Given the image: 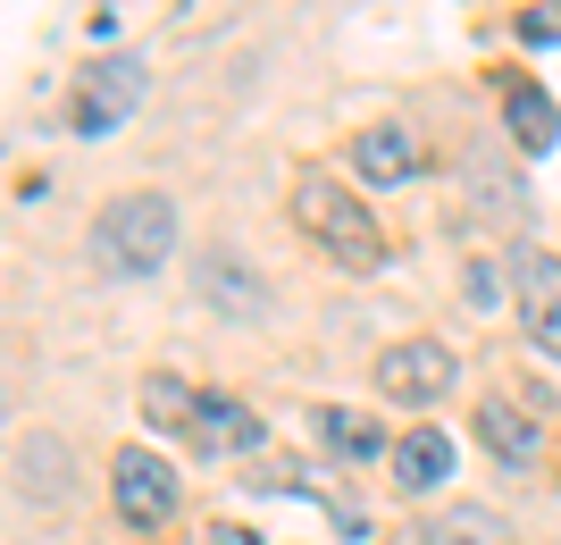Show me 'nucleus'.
Wrapping results in <instances>:
<instances>
[{
	"instance_id": "nucleus-1",
	"label": "nucleus",
	"mask_w": 561,
	"mask_h": 545,
	"mask_svg": "<svg viewBox=\"0 0 561 545\" xmlns=\"http://www.w3.org/2000/svg\"><path fill=\"white\" fill-rule=\"evenodd\" d=\"M294 218H302V236L328 243L344 269H377L386 261V236H377L369 202H360L352 185H335L328 168H302V177H294Z\"/></svg>"
},
{
	"instance_id": "nucleus-2",
	"label": "nucleus",
	"mask_w": 561,
	"mask_h": 545,
	"mask_svg": "<svg viewBox=\"0 0 561 545\" xmlns=\"http://www.w3.org/2000/svg\"><path fill=\"white\" fill-rule=\"evenodd\" d=\"M168 252H176V202L168 193H126L101 211L93 227L101 277H151V269H168Z\"/></svg>"
},
{
	"instance_id": "nucleus-3",
	"label": "nucleus",
	"mask_w": 561,
	"mask_h": 545,
	"mask_svg": "<svg viewBox=\"0 0 561 545\" xmlns=\"http://www.w3.org/2000/svg\"><path fill=\"white\" fill-rule=\"evenodd\" d=\"M142 93H151V59L117 50V59H101V68L84 76V93H76V126H84V135H110V126H126L142 110Z\"/></svg>"
},
{
	"instance_id": "nucleus-4",
	"label": "nucleus",
	"mask_w": 561,
	"mask_h": 545,
	"mask_svg": "<svg viewBox=\"0 0 561 545\" xmlns=\"http://www.w3.org/2000/svg\"><path fill=\"white\" fill-rule=\"evenodd\" d=\"M110 496H117V521H135V529H168V512H176V470H168L160 453L126 445V453L110 462Z\"/></svg>"
},
{
	"instance_id": "nucleus-5",
	"label": "nucleus",
	"mask_w": 561,
	"mask_h": 545,
	"mask_svg": "<svg viewBox=\"0 0 561 545\" xmlns=\"http://www.w3.org/2000/svg\"><path fill=\"white\" fill-rule=\"evenodd\" d=\"M453 378H461V361L445 344H386V361H377L386 404H436V395H453Z\"/></svg>"
},
{
	"instance_id": "nucleus-6",
	"label": "nucleus",
	"mask_w": 561,
	"mask_h": 545,
	"mask_svg": "<svg viewBox=\"0 0 561 545\" xmlns=\"http://www.w3.org/2000/svg\"><path fill=\"white\" fill-rule=\"evenodd\" d=\"M512 294H519V328H528V344H545V353L561 361V261H553V252H519V261H512Z\"/></svg>"
},
{
	"instance_id": "nucleus-7",
	"label": "nucleus",
	"mask_w": 561,
	"mask_h": 545,
	"mask_svg": "<svg viewBox=\"0 0 561 545\" xmlns=\"http://www.w3.org/2000/svg\"><path fill=\"white\" fill-rule=\"evenodd\" d=\"M478 445H486L494 462H512V470H537V462H545V436H537V420H528L519 404H503V395H494V404L478 411Z\"/></svg>"
},
{
	"instance_id": "nucleus-8",
	"label": "nucleus",
	"mask_w": 561,
	"mask_h": 545,
	"mask_svg": "<svg viewBox=\"0 0 561 545\" xmlns=\"http://www.w3.org/2000/svg\"><path fill=\"white\" fill-rule=\"evenodd\" d=\"M352 168H360V185H411L420 177V143L402 135V126H369V135L352 143Z\"/></svg>"
},
{
	"instance_id": "nucleus-9",
	"label": "nucleus",
	"mask_w": 561,
	"mask_h": 545,
	"mask_svg": "<svg viewBox=\"0 0 561 545\" xmlns=\"http://www.w3.org/2000/svg\"><path fill=\"white\" fill-rule=\"evenodd\" d=\"M436 478H453V436H445V428H411V436H394V487L427 496Z\"/></svg>"
},
{
	"instance_id": "nucleus-10",
	"label": "nucleus",
	"mask_w": 561,
	"mask_h": 545,
	"mask_svg": "<svg viewBox=\"0 0 561 545\" xmlns=\"http://www.w3.org/2000/svg\"><path fill=\"white\" fill-rule=\"evenodd\" d=\"M193 445H202V453H252L260 420L234 404V395H202V411H193Z\"/></svg>"
},
{
	"instance_id": "nucleus-11",
	"label": "nucleus",
	"mask_w": 561,
	"mask_h": 545,
	"mask_svg": "<svg viewBox=\"0 0 561 545\" xmlns=\"http://www.w3.org/2000/svg\"><path fill=\"white\" fill-rule=\"evenodd\" d=\"M503 118H512L519 151H553V143H561V110H553L545 84H512V93H503Z\"/></svg>"
},
{
	"instance_id": "nucleus-12",
	"label": "nucleus",
	"mask_w": 561,
	"mask_h": 545,
	"mask_svg": "<svg viewBox=\"0 0 561 545\" xmlns=\"http://www.w3.org/2000/svg\"><path fill=\"white\" fill-rule=\"evenodd\" d=\"M319 436H328L344 462H377V453H394V445H386V428H377V411H344V404L319 411Z\"/></svg>"
},
{
	"instance_id": "nucleus-13",
	"label": "nucleus",
	"mask_w": 561,
	"mask_h": 545,
	"mask_svg": "<svg viewBox=\"0 0 561 545\" xmlns=\"http://www.w3.org/2000/svg\"><path fill=\"white\" fill-rule=\"evenodd\" d=\"M202 294H210L218 310H243V319H260V303H268V294L252 285V269L227 261V252H210V261H202Z\"/></svg>"
},
{
	"instance_id": "nucleus-14",
	"label": "nucleus",
	"mask_w": 561,
	"mask_h": 545,
	"mask_svg": "<svg viewBox=\"0 0 561 545\" xmlns=\"http://www.w3.org/2000/svg\"><path fill=\"white\" fill-rule=\"evenodd\" d=\"M59 470H68V453L50 445V436H34V445H18V487H25V496L59 503V496H68V478H59Z\"/></svg>"
},
{
	"instance_id": "nucleus-15",
	"label": "nucleus",
	"mask_w": 561,
	"mask_h": 545,
	"mask_svg": "<svg viewBox=\"0 0 561 545\" xmlns=\"http://www.w3.org/2000/svg\"><path fill=\"white\" fill-rule=\"evenodd\" d=\"M193 411H202V395H193L185 378H142V420L185 428V436H193Z\"/></svg>"
},
{
	"instance_id": "nucleus-16",
	"label": "nucleus",
	"mask_w": 561,
	"mask_h": 545,
	"mask_svg": "<svg viewBox=\"0 0 561 545\" xmlns=\"http://www.w3.org/2000/svg\"><path fill=\"white\" fill-rule=\"evenodd\" d=\"M420 545H503V521H494V512H478V503H453V512L427 529Z\"/></svg>"
},
{
	"instance_id": "nucleus-17",
	"label": "nucleus",
	"mask_w": 561,
	"mask_h": 545,
	"mask_svg": "<svg viewBox=\"0 0 561 545\" xmlns=\"http://www.w3.org/2000/svg\"><path fill=\"white\" fill-rule=\"evenodd\" d=\"M519 34H528V43H561V18H553V9H528V18H519Z\"/></svg>"
},
{
	"instance_id": "nucleus-18",
	"label": "nucleus",
	"mask_w": 561,
	"mask_h": 545,
	"mask_svg": "<svg viewBox=\"0 0 561 545\" xmlns=\"http://www.w3.org/2000/svg\"><path fill=\"white\" fill-rule=\"evenodd\" d=\"M202 545H260V537H252V529H234V521H218V529H210Z\"/></svg>"
}]
</instances>
